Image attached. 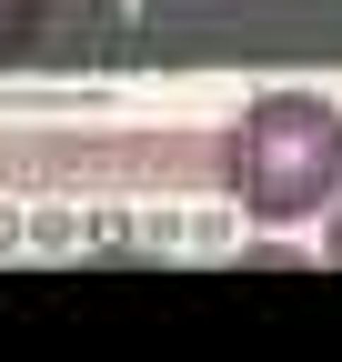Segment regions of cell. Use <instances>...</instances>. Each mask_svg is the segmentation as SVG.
I'll list each match as a JSON object with an SVG mask.
<instances>
[{
    "label": "cell",
    "instance_id": "obj_1",
    "mask_svg": "<svg viewBox=\"0 0 342 362\" xmlns=\"http://www.w3.org/2000/svg\"><path fill=\"white\" fill-rule=\"evenodd\" d=\"M232 192L252 221H312L342 192V111L322 90H262L232 121Z\"/></svg>",
    "mask_w": 342,
    "mask_h": 362
},
{
    "label": "cell",
    "instance_id": "obj_2",
    "mask_svg": "<svg viewBox=\"0 0 342 362\" xmlns=\"http://www.w3.org/2000/svg\"><path fill=\"white\" fill-rule=\"evenodd\" d=\"M322 252H332V262H342V192H332V232H322Z\"/></svg>",
    "mask_w": 342,
    "mask_h": 362
}]
</instances>
